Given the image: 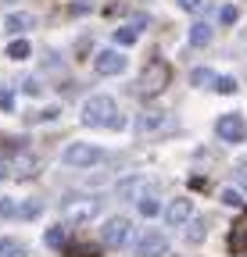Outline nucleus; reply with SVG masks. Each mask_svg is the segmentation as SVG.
<instances>
[{"label": "nucleus", "mask_w": 247, "mask_h": 257, "mask_svg": "<svg viewBox=\"0 0 247 257\" xmlns=\"http://www.w3.org/2000/svg\"><path fill=\"white\" fill-rule=\"evenodd\" d=\"M136 253L140 257H165L169 253V236L161 229H147L140 236V243H136Z\"/></svg>", "instance_id": "nucleus-7"}, {"label": "nucleus", "mask_w": 247, "mask_h": 257, "mask_svg": "<svg viewBox=\"0 0 247 257\" xmlns=\"http://www.w3.org/2000/svg\"><path fill=\"white\" fill-rule=\"evenodd\" d=\"M179 8H183V11H201L204 0H179Z\"/></svg>", "instance_id": "nucleus-31"}, {"label": "nucleus", "mask_w": 247, "mask_h": 257, "mask_svg": "<svg viewBox=\"0 0 247 257\" xmlns=\"http://www.w3.org/2000/svg\"><path fill=\"white\" fill-rule=\"evenodd\" d=\"M190 218H194V204H190L187 197H176V200H169V207H165V225L179 229V225H190Z\"/></svg>", "instance_id": "nucleus-8"}, {"label": "nucleus", "mask_w": 247, "mask_h": 257, "mask_svg": "<svg viewBox=\"0 0 247 257\" xmlns=\"http://www.w3.org/2000/svg\"><path fill=\"white\" fill-rule=\"evenodd\" d=\"M36 172H40V161H36L33 154L18 150V157L11 161V175H22V179H29V175H36Z\"/></svg>", "instance_id": "nucleus-11"}, {"label": "nucleus", "mask_w": 247, "mask_h": 257, "mask_svg": "<svg viewBox=\"0 0 247 257\" xmlns=\"http://www.w3.org/2000/svg\"><path fill=\"white\" fill-rule=\"evenodd\" d=\"M22 89H25V93H29V96H36V93H40V89H43V86H40V79H36V75H29V79H25V82H22Z\"/></svg>", "instance_id": "nucleus-30"}, {"label": "nucleus", "mask_w": 247, "mask_h": 257, "mask_svg": "<svg viewBox=\"0 0 247 257\" xmlns=\"http://www.w3.org/2000/svg\"><path fill=\"white\" fill-rule=\"evenodd\" d=\"M0 257H29V250H25V243H22V239L0 236Z\"/></svg>", "instance_id": "nucleus-14"}, {"label": "nucleus", "mask_w": 247, "mask_h": 257, "mask_svg": "<svg viewBox=\"0 0 247 257\" xmlns=\"http://www.w3.org/2000/svg\"><path fill=\"white\" fill-rule=\"evenodd\" d=\"M18 218H36L40 214V200H29V204H18V211H15Z\"/></svg>", "instance_id": "nucleus-26"}, {"label": "nucleus", "mask_w": 247, "mask_h": 257, "mask_svg": "<svg viewBox=\"0 0 247 257\" xmlns=\"http://www.w3.org/2000/svg\"><path fill=\"white\" fill-rule=\"evenodd\" d=\"M208 89H215V93H236V79L233 75H211Z\"/></svg>", "instance_id": "nucleus-18"}, {"label": "nucleus", "mask_w": 247, "mask_h": 257, "mask_svg": "<svg viewBox=\"0 0 247 257\" xmlns=\"http://www.w3.org/2000/svg\"><path fill=\"white\" fill-rule=\"evenodd\" d=\"M11 100H15V93L11 89H0V107H11Z\"/></svg>", "instance_id": "nucleus-32"}, {"label": "nucleus", "mask_w": 247, "mask_h": 257, "mask_svg": "<svg viewBox=\"0 0 247 257\" xmlns=\"http://www.w3.org/2000/svg\"><path fill=\"white\" fill-rule=\"evenodd\" d=\"M4 4H15V0H4Z\"/></svg>", "instance_id": "nucleus-35"}, {"label": "nucleus", "mask_w": 247, "mask_h": 257, "mask_svg": "<svg viewBox=\"0 0 247 257\" xmlns=\"http://www.w3.org/2000/svg\"><path fill=\"white\" fill-rule=\"evenodd\" d=\"M57 114H61V107L50 104V107H43V111H33V114H29V121H33V125H36V121H54Z\"/></svg>", "instance_id": "nucleus-22"}, {"label": "nucleus", "mask_w": 247, "mask_h": 257, "mask_svg": "<svg viewBox=\"0 0 247 257\" xmlns=\"http://www.w3.org/2000/svg\"><path fill=\"white\" fill-rule=\"evenodd\" d=\"M165 125V111H140L136 114V128L140 133H158Z\"/></svg>", "instance_id": "nucleus-12"}, {"label": "nucleus", "mask_w": 247, "mask_h": 257, "mask_svg": "<svg viewBox=\"0 0 247 257\" xmlns=\"http://www.w3.org/2000/svg\"><path fill=\"white\" fill-rule=\"evenodd\" d=\"M190 86H211V72L208 68H194L190 72Z\"/></svg>", "instance_id": "nucleus-24"}, {"label": "nucleus", "mask_w": 247, "mask_h": 257, "mask_svg": "<svg viewBox=\"0 0 247 257\" xmlns=\"http://www.w3.org/2000/svg\"><path fill=\"white\" fill-rule=\"evenodd\" d=\"M243 186H247V172H243Z\"/></svg>", "instance_id": "nucleus-34"}, {"label": "nucleus", "mask_w": 247, "mask_h": 257, "mask_svg": "<svg viewBox=\"0 0 247 257\" xmlns=\"http://www.w3.org/2000/svg\"><path fill=\"white\" fill-rule=\"evenodd\" d=\"M61 161H65L68 168H75V172H86V168H94V165H101L104 161V147H97V143H68L65 147V154H61Z\"/></svg>", "instance_id": "nucleus-3"}, {"label": "nucleus", "mask_w": 247, "mask_h": 257, "mask_svg": "<svg viewBox=\"0 0 247 257\" xmlns=\"http://www.w3.org/2000/svg\"><path fill=\"white\" fill-rule=\"evenodd\" d=\"M61 211H65V218L68 221H90V218H97V211H101V204L94 200V197H65L61 200Z\"/></svg>", "instance_id": "nucleus-5"}, {"label": "nucleus", "mask_w": 247, "mask_h": 257, "mask_svg": "<svg viewBox=\"0 0 247 257\" xmlns=\"http://www.w3.org/2000/svg\"><path fill=\"white\" fill-rule=\"evenodd\" d=\"M8 175H11V165H8L4 157H0V179H8Z\"/></svg>", "instance_id": "nucleus-33"}, {"label": "nucleus", "mask_w": 247, "mask_h": 257, "mask_svg": "<svg viewBox=\"0 0 247 257\" xmlns=\"http://www.w3.org/2000/svg\"><path fill=\"white\" fill-rule=\"evenodd\" d=\"M140 214L143 218H158L161 214V204L154 200V197H140Z\"/></svg>", "instance_id": "nucleus-21"}, {"label": "nucleus", "mask_w": 247, "mask_h": 257, "mask_svg": "<svg viewBox=\"0 0 247 257\" xmlns=\"http://www.w3.org/2000/svg\"><path fill=\"white\" fill-rule=\"evenodd\" d=\"M229 250H233V253H243V250H247V221H240L236 229H233V236H229Z\"/></svg>", "instance_id": "nucleus-17"}, {"label": "nucleus", "mask_w": 247, "mask_h": 257, "mask_svg": "<svg viewBox=\"0 0 247 257\" xmlns=\"http://www.w3.org/2000/svg\"><path fill=\"white\" fill-rule=\"evenodd\" d=\"M208 232H204V218H194V225H190V232H187V239L190 243H201Z\"/></svg>", "instance_id": "nucleus-23"}, {"label": "nucleus", "mask_w": 247, "mask_h": 257, "mask_svg": "<svg viewBox=\"0 0 247 257\" xmlns=\"http://www.w3.org/2000/svg\"><path fill=\"white\" fill-rule=\"evenodd\" d=\"M215 133H219L222 143H240L247 136V121H243V114H222L215 121Z\"/></svg>", "instance_id": "nucleus-6"}, {"label": "nucleus", "mask_w": 247, "mask_h": 257, "mask_svg": "<svg viewBox=\"0 0 247 257\" xmlns=\"http://www.w3.org/2000/svg\"><path fill=\"white\" fill-rule=\"evenodd\" d=\"M29 54H33V47H29V40H15V43L8 47V57H11V61H25Z\"/></svg>", "instance_id": "nucleus-19"}, {"label": "nucleus", "mask_w": 247, "mask_h": 257, "mask_svg": "<svg viewBox=\"0 0 247 257\" xmlns=\"http://www.w3.org/2000/svg\"><path fill=\"white\" fill-rule=\"evenodd\" d=\"M94 68H97V75H122L126 72V57H122V50H101L94 57Z\"/></svg>", "instance_id": "nucleus-9"}, {"label": "nucleus", "mask_w": 247, "mask_h": 257, "mask_svg": "<svg viewBox=\"0 0 247 257\" xmlns=\"http://www.w3.org/2000/svg\"><path fill=\"white\" fill-rule=\"evenodd\" d=\"M211 36H215V29H211L208 22H194V25H190V47H208Z\"/></svg>", "instance_id": "nucleus-13"}, {"label": "nucleus", "mask_w": 247, "mask_h": 257, "mask_svg": "<svg viewBox=\"0 0 247 257\" xmlns=\"http://www.w3.org/2000/svg\"><path fill=\"white\" fill-rule=\"evenodd\" d=\"M83 125L90 128H101V125H118V107L108 93H94V96H86V104H83Z\"/></svg>", "instance_id": "nucleus-1"}, {"label": "nucleus", "mask_w": 247, "mask_h": 257, "mask_svg": "<svg viewBox=\"0 0 247 257\" xmlns=\"http://www.w3.org/2000/svg\"><path fill=\"white\" fill-rule=\"evenodd\" d=\"M33 25H36V18L29 15V11H11L8 15V29L11 32H25V29H33Z\"/></svg>", "instance_id": "nucleus-15"}, {"label": "nucleus", "mask_w": 247, "mask_h": 257, "mask_svg": "<svg viewBox=\"0 0 247 257\" xmlns=\"http://www.w3.org/2000/svg\"><path fill=\"white\" fill-rule=\"evenodd\" d=\"M136 186H140V179H122V182H118V197H133Z\"/></svg>", "instance_id": "nucleus-29"}, {"label": "nucleus", "mask_w": 247, "mask_h": 257, "mask_svg": "<svg viewBox=\"0 0 247 257\" xmlns=\"http://www.w3.org/2000/svg\"><path fill=\"white\" fill-rule=\"evenodd\" d=\"M15 211H18V200H11V197H0V218H15Z\"/></svg>", "instance_id": "nucleus-25"}, {"label": "nucleus", "mask_w": 247, "mask_h": 257, "mask_svg": "<svg viewBox=\"0 0 247 257\" xmlns=\"http://www.w3.org/2000/svg\"><path fill=\"white\" fill-rule=\"evenodd\" d=\"M140 32H143V18L126 22V25H118V29H115V43H118V47H133V43L140 40Z\"/></svg>", "instance_id": "nucleus-10"}, {"label": "nucleus", "mask_w": 247, "mask_h": 257, "mask_svg": "<svg viewBox=\"0 0 247 257\" xmlns=\"http://www.w3.org/2000/svg\"><path fill=\"white\" fill-rule=\"evenodd\" d=\"M236 18H240V11H236V8H233V4H226V8H222V11H219V22H222V25H233V22H236Z\"/></svg>", "instance_id": "nucleus-28"}, {"label": "nucleus", "mask_w": 247, "mask_h": 257, "mask_svg": "<svg viewBox=\"0 0 247 257\" xmlns=\"http://www.w3.org/2000/svg\"><path fill=\"white\" fill-rule=\"evenodd\" d=\"M101 250L97 246H86V243H79V246H68V257H97Z\"/></svg>", "instance_id": "nucleus-27"}, {"label": "nucleus", "mask_w": 247, "mask_h": 257, "mask_svg": "<svg viewBox=\"0 0 247 257\" xmlns=\"http://www.w3.org/2000/svg\"><path fill=\"white\" fill-rule=\"evenodd\" d=\"M219 200H222L226 207H243V193L229 186V189H222V193H219Z\"/></svg>", "instance_id": "nucleus-20"}, {"label": "nucleus", "mask_w": 247, "mask_h": 257, "mask_svg": "<svg viewBox=\"0 0 247 257\" xmlns=\"http://www.w3.org/2000/svg\"><path fill=\"white\" fill-rule=\"evenodd\" d=\"M129 236H133V221H129V218H108V221L101 225V246H108V250L126 246Z\"/></svg>", "instance_id": "nucleus-4"}, {"label": "nucleus", "mask_w": 247, "mask_h": 257, "mask_svg": "<svg viewBox=\"0 0 247 257\" xmlns=\"http://www.w3.org/2000/svg\"><path fill=\"white\" fill-rule=\"evenodd\" d=\"M169 82H172V68H169L161 57H154L147 68L140 72V79H136V93L140 96H158V93L169 89Z\"/></svg>", "instance_id": "nucleus-2"}, {"label": "nucleus", "mask_w": 247, "mask_h": 257, "mask_svg": "<svg viewBox=\"0 0 247 257\" xmlns=\"http://www.w3.org/2000/svg\"><path fill=\"white\" fill-rule=\"evenodd\" d=\"M65 239H68L65 225H50V229L43 232V243H47V246H54V250H61V246H65Z\"/></svg>", "instance_id": "nucleus-16"}]
</instances>
